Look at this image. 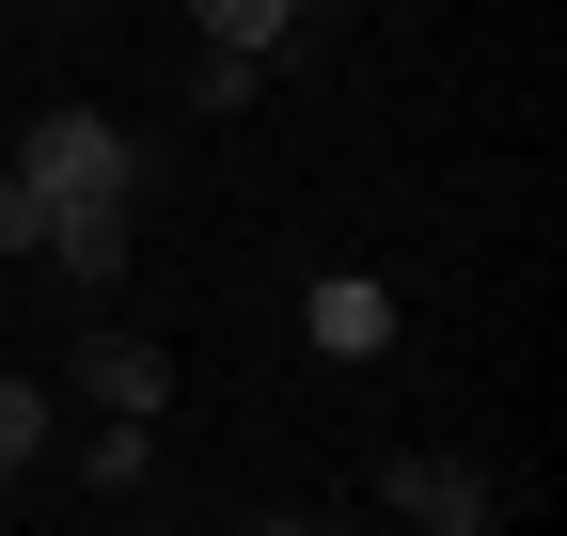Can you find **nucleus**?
Listing matches in <instances>:
<instances>
[{
	"mask_svg": "<svg viewBox=\"0 0 567 536\" xmlns=\"http://www.w3.org/2000/svg\"><path fill=\"white\" fill-rule=\"evenodd\" d=\"M17 174H32V206H111V189H142V143L111 111H32Z\"/></svg>",
	"mask_w": 567,
	"mask_h": 536,
	"instance_id": "1",
	"label": "nucleus"
},
{
	"mask_svg": "<svg viewBox=\"0 0 567 536\" xmlns=\"http://www.w3.org/2000/svg\"><path fill=\"white\" fill-rule=\"evenodd\" d=\"M379 520L488 536V520H505V474H488V457H457V442H425V457H394V474H379Z\"/></svg>",
	"mask_w": 567,
	"mask_h": 536,
	"instance_id": "2",
	"label": "nucleus"
},
{
	"mask_svg": "<svg viewBox=\"0 0 567 536\" xmlns=\"http://www.w3.org/2000/svg\"><path fill=\"white\" fill-rule=\"evenodd\" d=\"M126 252H142V189H111V206H48V252H32V268H63L80 300H111Z\"/></svg>",
	"mask_w": 567,
	"mask_h": 536,
	"instance_id": "3",
	"label": "nucleus"
},
{
	"mask_svg": "<svg viewBox=\"0 0 567 536\" xmlns=\"http://www.w3.org/2000/svg\"><path fill=\"white\" fill-rule=\"evenodd\" d=\"M300 348H316V363H379V348H394V285H379V268H316Z\"/></svg>",
	"mask_w": 567,
	"mask_h": 536,
	"instance_id": "4",
	"label": "nucleus"
},
{
	"mask_svg": "<svg viewBox=\"0 0 567 536\" xmlns=\"http://www.w3.org/2000/svg\"><path fill=\"white\" fill-rule=\"evenodd\" d=\"M63 379H80L95 411H174V363L142 348V331H80V348H63Z\"/></svg>",
	"mask_w": 567,
	"mask_h": 536,
	"instance_id": "5",
	"label": "nucleus"
},
{
	"mask_svg": "<svg viewBox=\"0 0 567 536\" xmlns=\"http://www.w3.org/2000/svg\"><path fill=\"white\" fill-rule=\"evenodd\" d=\"M142 474H158V411H95V442H80V489H95V505H126Z\"/></svg>",
	"mask_w": 567,
	"mask_h": 536,
	"instance_id": "6",
	"label": "nucleus"
},
{
	"mask_svg": "<svg viewBox=\"0 0 567 536\" xmlns=\"http://www.w3.org/2000/svg\"><path fill=\"white\" fill-rule=\"evenodd\" d=\"M32 474H48V379L0 363V489H32Z\"/></svg>",
	"mask_w": 567,
	"mask_h": 536,
	"instance_id": "7",
	"label": "nucleus"
},
{
	"mask_svg": "<svg viewBox=\"0 0 567 536\" xmlns=\"http://www.w3.org/2000/svg\"><path fill=\"white\" fill-rule=\"evenodd\" d=\"M189 32H205V48H252V63L300 48V17H284V0H189Z\"/></svg>",
	"mask_w": 567,
	"mask_h": 536,
	"instance_id": "8",
	"label": "nucleus"
},
{
	"mask_svg": "<svg viewBox=\"0 0 567 536\" xmlns=\"http://www.w3.org/2000/svg\"><path fill=\"white\" fill-rule=\"evenodd\" d=\"M252 95H268L252 48H205V63H189V111H252Z\"/></svg>",
	"mask_w": 567,
	"mask_h": 536,
	"instance_id": "9",
	"label": "nucleus"
},
{
	"mask_svg": "<svg viewBox=\"0 0 567 536\" xmlns=\"http://www.w3.org/2000/svg\"><path fill=\"white\" fill-rule=\"evenodd\" d=\"M0 252H17V268L48 252V206H32V174H17V158H0Z\"/></svg>",
	"mask_w": 567,
	"mask_h": 536,
	"instance_id": "10",
	"label": "nucleus"
},
{
	"mask_svg": "<svg viewBox=\"0 0 567 536\" xmlns=\"http://www.w3.org/2000/svg\"><path fill=\"white\" fill-rule=\"evenodd\" d=\"M284 17H300V32H316V17H331V0H284Z\"/></svg>",
	"mask_w": 567,
	"mask_h": 536,
	"instance_id": "11",
	"label": "nucleus"
},
{
	"mask_svg": "<svg viewBox=\"0 0 567 536\" xmlns=\"http://www.w3.org/2000/svg\"><path fill=\"white\" fill-rule=\"evenodd\" d=\"M63 17H80V0H63Z\"/></svg>",
	"mask_w": 567,
	"mask_h": 536,
	"instance_id": "12",
	"label": "nucleus"
}]
</instances>
